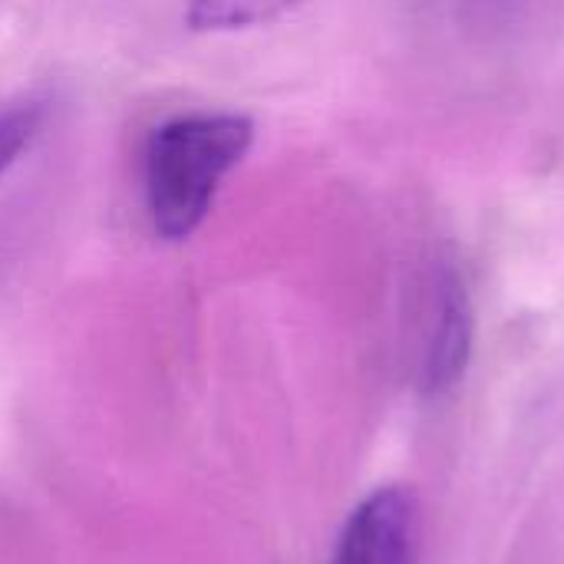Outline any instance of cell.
I'll list each match as a JSON object with an SVG mask.
<instances>
[{
  "mask_svg": "<svg viewBox=\"0 0 564 564\" xmlns=\"http://www.w3.org/2000/svg\"><path fill=\"white\" fill-rule=\"evenodd\" d=\"M251 145L254 122L245 112L188 109L162 119L142 145V208L152 235L192 238Z\"/></svg>",
  "mask_w": 564,
  "mask_h": 564,
  "instance_id": "cell-1",
  "label": "cell"
},
{
  "mask_svg": "<svg viewBox=\"0 0 564 564\" xmlns=\"http://www.w3.org/2000/svg\"><path fill=\"white\" fill-rule=\"evenodd\" d=\"M473 347V311L466 284L453 268L430 274L420 304L416 334V383L423 393L449 390L469 364Z\"/></svg>",
  "mask_w": 564,
  "mask_h": 564,
  "instance_id": "cell-2",
  "label": "cell"
},
{
  "mask_svg": "<svg viewBox=\"0 0 564 564\" xmlns=\"http://www.w3.org/2000/svg\"><path fill=\"white\" fill-rule=\"evenodd\" d=\"M330 564H416V502L406 489L370 492L340 529Z\"/></svg>",
  "mask_w": 564,
  "mask_h": 564,
  "instance_id": "cell-3",
  "label": "cell"
},
{
  "mask_svg": "<svg viewBox=\"0 0 564 564\" xmlns=\"http://www.w3.org/2000/svg\"><path fill=\"white\" fill-rule=\"evenodd\" d=\"M301 3L304 0H188L185 26L192 33H238L268 26Z\"/></svg>",
  "mask_w": 564,
  "mask_h": 564,
  "instance_id": "cell-4",
  "label": "cell"
},
{
  "mask_svg": "<svg viewBox=\"0 0 564 564\" xmlns=\"http://www.w3.org/2000/svg\"><path fill=\"white\" fill-rule=\"evenodd\" d=\"M43 119H46V106L40 99H23L0 109V178L33 145V139L43 129Z\"/></svg>",
  "mask_w": 564,
  "mask_h": 564,
  "instance_id": "cell-5",
  "label": "cell"
}]
</instances>
